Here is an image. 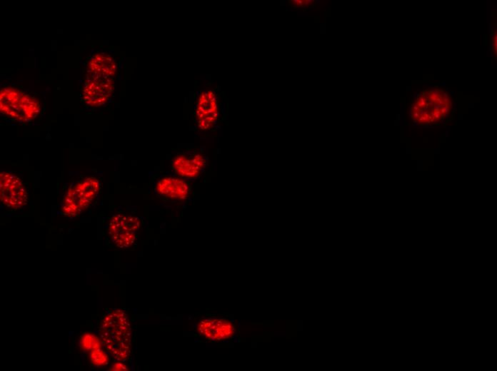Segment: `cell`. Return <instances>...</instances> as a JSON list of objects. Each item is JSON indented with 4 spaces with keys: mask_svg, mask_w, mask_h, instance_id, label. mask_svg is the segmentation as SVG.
Instances as JSON below:
<instances>
[{
    "mask_svg": "<svg viewBox=\"0 0 497 371\" xmlns=\"http://www.w3.org/2000/svg\"><path fill=\"white\" fill-rule=\"evenodd\" d=\"M100 181L95 177H87L71 186L64 195L62 213L73 217L87 208L98 195Z\"/></svg>",
    "mask_w": 497,
    "mask_h": 371,
    "instance_id": "cell-2",
    "label": "cell"
},
{
    "mask_svg": "<svg viewBox=\"0 0 497 371\" xmlns=\"http://www.w3.org/2000/svg\"><path fill=\"white\" fill-rule=\"evenodd\" d=\"M140 228L138 217L117 214L114 215L108 225V233L112 243L121 249L131 247L135 242Z\"/></svg>",
    "mask_w": 497,
    "mask_h": 371,
    "instance_id": "cell-3",
    "label": "cell"
},
{
    "mask_svg": "<svg viewBox=\"0 0 497 371\" xmlns=\"http://www.w3.org/2000/svg\"><path fill=\"white\" fill-rule=\"evenodd\" d=\"M155 190L159 195L169 200H184L190 193L191 186L181 177L165 176L156 182Z\"/></svg>",
    "mask_w": 497,
    "mask_h": 371,
    "instance_id": "cell-7",
    "label": "cell"
},
{
    "mask_svg": "<svg viewBox=\"0 0 497 371\" xmlns=\"http://www.w3.org/2000/svg\"><path fill=\"white\" fill-rule=\"evenodd\" d=\"M219 116L218 98L215 93L203 91L198 98L195 111L196 124L201 130H209L215 124Z\"/></svg>",
    "mask_w": 497,
    "mask_h": 371,
    "instance_id": "cell-5",
    "label": "cell"
},
{
    "mask_svg": "<svg viewBox=\"0 0 497 371\" xmlns=\"http://www.w3.org/2000/svg\"><path fill=\"white\" fill-rule=\"evenodd\" d=\"M0 198L7 208L17 210L27 203L28 192L21 178L11 172L0 173Z\"/></svg>",
    "mask_w": 497,
    "mask_h": 371,
    "instance_id": "cell-4",
    "label": "cell"
},
{
    "mask_svg": "<svg viewBox=\"0 0 497 371\" xmlns=\"http://www.w3.org/2000/svg\"><path fill=\"white\" fill-rule=\"evenodd\" d=\"M419 109L420 108L418 107V106L415 103L411 107V112H418Z\"/></svg>",
    "mask_w": 497,
    "mask_h": 371,
    "instance_id": "cell-13",
    "label": "cell"
},
{
    "mask_svg": "<svg viewBox=\"0 0 497 371\" xmlns=\"http://www.w3.org/2000/svg\"><path fill=\"white\" fill-rule=\"evenodd\" d=\"M90 361L94 367H104L109 363V359L101 347L90 352Z\"/></svg>",
    "mask_w": 497,
    "mask_h": 371,
    "instance_id": "cell-10",
    "label": "cell"
},
{
    "mask_svg": "<svg viewBox=\"0 0 497 371\" xmlns=\"http://www.w3.org/2000/svg\"><path fill=\"white\" fill-rule=\"evenodd\" d=\"M113 370H128V367L122 363V362H119L115 363L112 366Z\"/></svg>",
    "mask_w": 497,
    "mask_h": 371,
    "instance_id": "cell-11",
    "label": "cell"
},
{
    "mask_svg": "<svg viewBox=\"0 0 497 371\" xmlns=\"http://www.w3.org/2000/svg\"><path fill=\"white\" fill-rule=\"evenodd\" d=\"M197 330L201 335L210 341H220L233 336L235 327L224 318H209L201 320Z\"/></svg>",
    "mask_w": 497,
    "mask_h": 371,
    "instance_id": "cell-8",
    "label": "cell"
},
{
    "mask_svg": "<svg viewBox=\"0 0 497 371\" xmlns=\"http://www.w3.org/2000/svg\"><path fill=\"white\" fill-rule=\"evenodd\" d=\"M205 165L206 161L201 154L184 153L173 159L171 168L179 177L187 180L197 178Z\"/></svg>",
    "mask_w": 497,
    "mask_h": 371,
    "instance_id": "cell-6",
    "label": "cell"
},
{
    "mask_svg": "<svg viewBox=\"0 0 497 371\" xmlns=\"http://www.w3.org/2000/svg\"><path fill=\"white\" fill-rule=\"evenodd\" d=\"M80 347L84 351H92L101 347V340L95 335L88 332L81 335L80 338Z\"/></svg>",
    "mask_w": 497,
    "mask_h": 371,
    "instance_id": "cell-9",
    "label": "cell"
},
{
    "mask_svg": "<svg viewBox=\"0 0 497 371\" xmlns=\"http://www.w3.org/2000/svg\"><path fill=\"white\" fill-rule=\"evenodd\" d=\"M99 330L106 352L118 361L126 360L131 347V328L126 313L121 310L109 312L101 320Z\"/></svg>",
    "mask_w": 497,
    "mask_h": 371,
    "instance_id": "cell-1",
    "label": "cell"
},
{
    "mask_svg": "<svg viewBox=\"0 0 497 371\" xmlns=\"http://www.w3.org/2000/svg\"><path fill=\"white\" fill-rule=\"evenodd\" d=\"M419 116H420V115L418 114V112H411V117L413 121L416 122L417 120L418 119Z\"/></svg>",
    "mask_w": 497,
    "mask_h": 371,
    "instance_id": "cell-12",
    "label": "cell"
}]
</instances>
